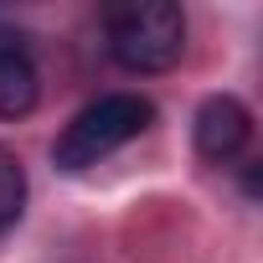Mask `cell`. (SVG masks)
<instances>
[{"mask_svg":"<svg viewBox=\"0 0 263 263\" xmlns=\"http://www.w3.org/2000/svg\"><path fill=\"white\" fill-rule=\"evenodd\" d=\"M21 212H26V171H21V160L6 145H0V232H6Z\"/></svg>","mask_w":263,"mask_h":263,"instance_id":"5b68a950","label":"cell"},{"mask_svg":"<svg viewBox=\"0 0 263 263\" xmlns=\"http://www.w3.org/2000/svg\"><path fill=\"white\" fill-rule=\"evenodd\" d=\"M108 31V57L124 72H165L186 52V16L171 0H140L103 16Z\"/></svg>","mask_w":263,"mask_h":263,"instance_id":"7a4b0ae2","label":"cell"},{"mask_svg":"<svg viewBox=\"0 0 263 263\" xmlns=\"http://www.w3.org/2000/svg\"><path fill=\"white\" fill-rule=\"evenodd\" d=\"M155 119V103L140 98V93H103L93 98L88 108L72 114V124L57 135L52 145V160L62 171H88L98 160H108L114 150H124L129 140H140Z\"/></svg>","mask_w":263,"mask_h":263,"instance_id":"6da1fadb","label":"cell"},{"mask_svg":"<svg viewBox=\"0 0 263 263\" xmlns=\"http://www.w3.org/2000/svg\"><path fill=\"white\" fill-rule=\"evenodd\" d=\"M42 98V72L21 31L0 26V119H26Z\"/></svg>","mask_w":263,"mask_h":263,"instance_id":"277c9868","label":"cell"},{"mask_svg":"<svg viewBox=\"0 0 263 263\" xmlns=\"http://www.w3.org/2000/svg\"><path fill=\"white\" fill-rule=\"evenodd\" d=\"M253 140V114L232 98V93H212L201 108H196V150L217 165L237 160Z\"/></svg>","mask_w":263,"mask_h":263,"instance_id":"3957f363","label":"cell"}]
</instances>
